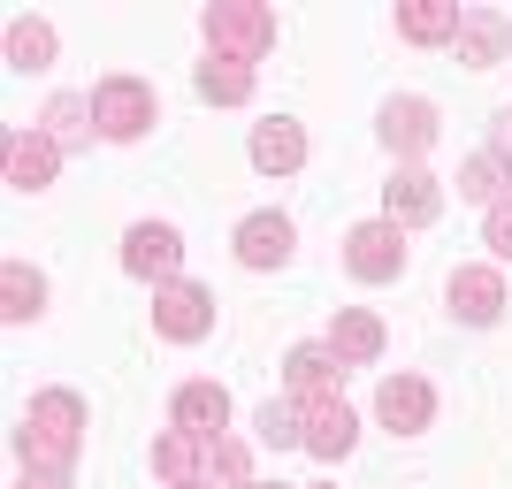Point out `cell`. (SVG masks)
Segmentation results:
<instances>
[{
  "label": "cell",
  "instance_id": "cell-1",
  "mask_svg": "<svg viewBox=\"0 0 512 489\" xmlns=\"http://www.w3.org/2000/svg\"><path fill=\"white\" fill-rule=\"evenodd\" d=\"M16 451H23V467L69 474V467H77V451H85V398H77V390H39V398L23 405Z\"/></svg>",
  "mask_w": 512,
  "mask_h": 489
},
{
  "label": "cell",
  "instance_id": "cell-2",
  "mask_svg": "<svg viewBox=\"0 0 512 489\" xmlns=\"http://www.w3.org/2000/svg\"><path fill=\"white\" fill-rule=\"evenodd\" d=\"M207 46L222 54V62H268L276 54V16L260 8V0H214L207 8Z\"/></svg>",
  "mask_w": 512,
  "mask_h": 489
},
{
  "label": "cell",
  "instance_id": "cell-3",
  "mask_svg": "<svg viewBox=\"0 0 512 489\" xmlns=\"http://www.w3.org/2000/svg\"><path fill=\"white\" fill-rule=\"evenodd\" d=\"M92 115H100V138L130 146V138H146V130H153L161 100H153V85H146V77H107V85L92 92Z\"/></svg>",
  "mask_w": 512,
  "mask_h": 489
},
{
  "label": "cell",
  "instance_id": "cell-4",
  "mask_svg": "<svg viewBox=\"0 0 512 489\" xmlns=\"http://www.w3.org/2000/svg\"><path fill=\"white\" fill-rule=\"evenodd\" d=\"M344 268L360 283H398L406 276V230L398 222H360V230L344 237Z\"/></svg>",
  "mask_w": 512,
  "mask_h": 489
},
{
  "label": "cell",
  "instance_id": "cell-5",
  "mask_svg": "<svg viewBox=\"0 0 512 489\" xmlns=\"http://www.w3.org/2000/svg\"><path fill=\"white\" fill-rule=\"evenodd\" d=\"M153 329L176 344H199L214 329V291H199V283H161L153 291Z\"/></svg>",
  "mask_w": 512,
  "mask_h": 489
},
{
  "label": "cell",
  "instance_id": "cell-6",
  "mask_svg": "<svg viewBox=\"0 0 512 489\" xmlns=\"http://www.w3.org/2000/svg\"><path fill=\"white\" fill-rule=\"evenodd\" d=\"M444 214V184L428 169H398L383 184V222H398V230H421V222H436Z\"/></svg>",
  "mask_w": 512,
  "mask_h": 489
},
{
  "label": "cell",
  "instance_id": "cell-7",
  "mask_svg": "<svg viewBox=\"0 0 512 489\" xmlns=\"http://www.w3.org/2000/svg\"><path fill=\"white\" fill-rule=\"evenodd\" d=\"M176 260H184V237L169 230V222H138V230L123 237V268L146 283H176Z\"/></svg>",
  "mask_w": 512,
  "mask_h": 489
},
{
  "label": "cell",
  "instance_id": "cell-8",
  "mask_svg": "<svg viewBox=\"0 0 512 489\" xmlns=\"http://www.w3.org/2000/svg\"><path fill=\"white\" fill-rule=\"evenodd\" d=\"M451 314L459 321H474V329H490L497 314H505V276L497 268H451Z\"/></svg>",
  "mask_w": 512,
  "mask_h": 489
},
{
  "label": "cell",
  "instance_id": "cell-9",
  "mask_svg": "<svg viewBox=\"0 0 512 489\" xmlns=\"http://www.w3.org/2000/svg\"><path fill=\"white\" fill-rule=\"evenodd\" d=\"M375 413H383V428H398V436H421V428L436 421V390H428L421 375H390Z\"/></svg>",
  "mask_w": 512,
  "mask_h": 489
},
{
  "label": "cell",
  "instance_id": "cell-10",
  "mask_svg": "<svg viewBox=\"0 0 512 489\" xmlns=\"http://www.w3.org/2000/svg\"><path fill=\"white\" fill-rule=\"evenodd\" d=\"M176 428L199 436V444L230 436V390H222V383H184V390H176Z\"/></svg>",
  "mask_w": 512,
  "mask_h": 489
},
{
  "label": "cell",
  "instance_id": "cell-11",
  "mask_svg": "<svg viewBox=\"0 0 512 489\" xmlns=\"http://www.w3.org/2000/svg\"><path fill=\"white\" fill-rule=\"evenodd\" d=\"M54 169H62V146H54L46 130H16V138H8V184H16V192H46Z\"/></svg>",
  "mask_w": 512,
  "mask_h": 489
},
{
  "label": "cell",
  "instance_id": "cell-12",
  "mask_svg": "<svg viewBox=\"0 0 512 489\" xmlns=\"http://www.w3.org/2000/svg\"><path fill=\"white\" fill-rule=\"evenodd\" d=\"M337 375L344 360L329 352V344H291V360H283V383H291V398H337Z\"/></svg>",
  "mask_w": 512,
  "mask_h": 489
},
{
  "label": "cell",
  "instance_id": "cell-13",
  "mask_svg": "<svg viewBox=\"0 0 512 489\" xmlns=\"http://www.w3.org/2000/svg\"><path fill=\"white\" fill-rule=\"evenodd\" d=\"M299 413H306V451H314V459H344V451H352L360 421L344 413V398H306Z\"/></svg>",
  "mask_w": 512,
  "mask_h": 489
},
{
  "label": "cell",
  "instance_id": "cell-14",
  "mask_svg": "<svg viewBox=\"0 0 512 489\" xmlns=\"http://www.w3.org/2000/svg\"><path fill=\"white\" fill-rule=\"evenodd\" d=\"M459 62L467 69H490V62H505V46H512V23L505 16H490V8H467V16H459Z\"/></svg>",
  "mask_w": 512,
  "mask_h": 489
},
{
  "label": "cell",
  "instance_id": "cell-15",
  "mask_svg": "<svg viewBox=\"0 0 512 489\" xmlns=\"http://www.w3.org/2000/svg\"><path fill=\"white\" fill-rule=\"evenodd\" d=\"M383 146L406 153V161L428 153V146H436V107H428V100H390L383 107Z\"/></svg>",
  "mask_w": 512,
  "mask_h": 489
},
{
  "label": "cell",
  "instance_id": "cell-16",
  "mask_svg": "<svg viewBox=\"0 0 512 489\" xmlns=\"http://www.w3.org/2000/svg\"><path fill=\"white\" fill-rule=\"evenodd\" d=\"M153 474H161L169 489H199V474H207V444H199V436H184V428L153 436Z\"/></svg>",
  "mask_w": 512,
  "mask_h": 489
},
{
  "label": "cell",
  "instance_id": "cell-17",
  "mask_svg": "<svg viewBox=\"0 0 512 489\" xmlns=\"http://www.w3.org/2000/svg\"><path fill=\"white\" fill-rule=\"evenodd\" d=\"M299 161H306V130L291 123V115H276V123L253 130V169L260 176H291Z\"/></svg>",
  "mask_w": 512,
  "mask_h": 489
},
{
  "label": "cell",
  "instance_id": "cell-18",
  "mask_svg": "<svg viewBox=\"0 0 512 489\" xmlns=\"http://www.w3.org/2000/svg\"><path fill=\"white\" fill-rule=\"evenodd\" d=\"M237 260H245V268L291 260V222H283V214H245V222H237Z\"/></svg>",
  "mask_w": 512,
  "mask_h": 489
},
{
  "label": "cell",
  "instance_id": "cell-19",
  "mask_svg": "<svg viewBox=\"0 0 512 489\" xmlns=\"http://www.w3.org/2000/svg\"><path fill=\"white\" fill-rule=\"evenodd\" d=\"M329 352H337L344 367H367L375 352H383V321H375V314H360V306H344V314H337V329H329Z\"/></svg>",
  "mask_w": 512,
  "mask_h": 489
},
{
  "label": "cell",
  "instance_id": "cell-20",
  "mask_svg": "<svg viewBox=\"0 0 512 489\" xmlns=\"http://www.w3.org/2000/svg\"><path fill=\"white\" fill-rule=\"evenodd\" d=\"M8 69H23V77L54 69V23H39V16H16V23H8Z\"/></svg>",
  "mask_w": 512,
  "mask_h": 489
},
{
  "label": "cell",
  "instance_id": "cell-21",
  "mask_svg": "<svg viewBox=\"0 0 512 489\" xmlns=\"http://www.w3.org/2000/svg\"><path fill=\"white\" fill-rule=\"evenodd\" d=\"M398 31L413 46H444V39H459V8L451 0H413V8H398Z\"/></svg>",
  "mask_w": 512,
  "mask_h": 489
},
{
  "label": "cell",
  "instance_id": "cell-22",
  "mask_svg": "<svg viewBox=\"0 0 512 489\" xmlns=\"http://www.w3.org/2000/svg\"><path fill=\"white\" fill-rule=\"evenodd\" d=\"M46 138H54V146H85V138H92V130H100V115H92V100H85V92H62V100H54V107H46Z\"/></svg>",
  "mask_w": 512,
  "mask_h": 489
},
{
  "label": "cell",
  "instance_id": "cell-23",
  "mask_svg": "<svg viewBox=\"0 0 512 489\" xmlns=\"http://www.w3.org/2000/svg\"><path fill=\"white\" fill-rule=\"evenodd\" d=\"M199 100H214V107H245V100H253V69H245V62H222V54H207V62H199Z\"/></svg>",
  "mask_w": 512,
  "mask_h": 489
},
{
  "label": "cell",
  "instance_id": "cell-24",
  "mask_svg": "<svg viewBox=\"0 0 512 489\" xmlns=\"http://www.w3.org/2000/svg\"><path fill=\"white\" fill-rule=\"evenodd\" d=\"M199 489H253V451L237 444V436H214L207 444V474Z\"/></svg>",
  "mask_w": 512,
  "mask_h": 489
},
{
  "label": "cell",
  "instance_id": "cell-25",
  "mask_svg": "<svg viewBox=\"0 0 512 489\" xmlns=\"http://www.w3.org/2000/svg\"><path fill=\"white\" fill-rule=\"evenodd\" d=\"M39 306H46V276H39V268H23V260H8V268H0V314L31 321Z\"/></svg>",
  "mask_w": 512,
  "mask_h": 489
},
{
  "label": "cell",
  "instance_id": "cell-26",
  "mask_svg": "<svg viewBox=\"0 0 512 489\" xmlns=\"http://www.w3.org/2000/svg\"><path fill=\"white\" fill-rule=\"evenodd\" d=\"M459 199H474V207H505V161H497V153H474L467 169H459Z\"/></svg>",
  "mask_w": 512,
  "mask_h": 489
},
{
  "label": "cell",
  "instance_id": "cell-27",
  "mask_svg": "<svg viewBox=\"0 0 512 489\" xmlns=\"http://www.w3.org/2000/svg\"><path fill=\"white\" fill-rule=\"evenodd\" d=\"M260 444H306V413H299V398H268L260 405Z\"/></svg>",
  "mask_w": 512,
  "mask_h": 489
},
{
  "label": "cell",
  "instance_id": "cell-28",
  "mask_svg": "<svg viewBox=\"0 0 512 489\" xmlns=\"http://www.w3.org/2000/svg\"><path fill=\"white\" fill-rule=\"evenodd\" d=\"M490 245H497V260H512V199L490 207Z\"/></svg>",
  "mask_w": 512,
  "mask_h": 489
},
{
  "label": "cell",
  "instance_id": "cell-29",
  "mask_svg": "<svg viewBox=\"0 0 512 489\" xmlns=\"http://www.w3.org/2000/svg\"><path fill=\"white\" fill-rule=\"evenodd\" d=\"M16 489H69V474H54V467H23Z\"/></svg>",
  "mask_w": 512,
  "mask_h": 489
},
{
  "label": "cell",
  "instance_id": "cell-30",
  "mask_svg": "<svg viewBox=\"0 0 512 489\" xmlns=\"http://www.w3.org/2000/svg\"><path fill=\"white\" fill-rule=\"evenodd\" d=\"M497 161H505V169H512V107H505V115H497Z\"/></svg>",
  "mask_w": 512,
  "mask_h": 489
},
{
  "label": "cell",
  "instance_id": "cell-31",
  "mask_svg": "<svg viewBox=\"0 0 512 489\" xmlns=\"http://www.w3.org/2000/svg\"><path fill=\"white\" fill-rule=\"evenodd\" d=\"M253 489H283V482H253Z\"/></svg>",
  "mask_w": 512,
  "mask_h": 489
}]
</instances>
